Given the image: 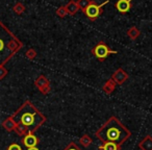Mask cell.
<instances>
[{
	"mask_svg": "<svg viewBox=\"0 0 152 150\" xmlns=\"http://www.w3.org/2000/svg\"><path fill=\"white\" fill-rule=\"evenodd\" d=\"M131 135V131L115 116L110 117L95 132L97 139L102 143L113 142L119 146H122Z\"/></svg>",
	"mask_w": 152,
	"mask_h": 150,
	"instance_id": "6da1fadb",
	"label": "cell"
},
{
	"mask_svg": "<svg viewBox=\"0 0 152 150\" xmlns=\"http://www.w3.org/2000/svg\"><path fill=\"white\" fill-rule=\"evenodd\" d=\"M12 117L16 123H21L27 127L28 133H34L47 120L45 115H43L29 100H26Z\"/></svg>",
	"mask_w": 152,
	"mask_h": 150,
	"instance_id": "7a4b0ae2",
	"label": "cell"
},
{
	"mask_svg": "<svg viewBox=\"0 0 152 150\" xmlns=\"http://www.w3.org/2000/svg\"><path fill=\"white\" fill-rule=\"evenodd\" d=\"M23 48V43L0 20V66H4Z\"/></svg>",
	"mask_w": 152,
	"mask_h": 150,
	"instance_id": "3957f363",
	"label": "cell"
},
{
	"mask_svg": "<svg viewBox=\"0 0 152 150\" xmlns=\"http://www.w3.org/2000/svg\"><path fill=\"white\" fill-rule=\"evenodd\" d=\"M118 51L112 50L104 42H99L93 49H92V54L96 57L99 61H103L110 54H117Z\"/></svg>",
	"mask_w": 152,
	"mask_h": 150,
	"instance_id": "277c9868",
	"label": "cell"
},
{
	"mask_svg": "<svg viewBox=\"0 0 152 150\" xmlns=\"http://www.w3.org/2000/svg\"><path fill=\"white\" fill-rule=\"evenodd\" d=\"M108 2H110L108 0H105L101 4H97L95 1L91 0V3H90L89 7L83 11V13H85V15L87 16L91 21H95V20H97L98 18H99V16L101 15L102 9L104 7V5H106Z\"/></svg>",
	"mask_w": 152,
	"mask_h": 150,
	"instance_id": "5b68a950",
	"label": "cell"
},
{
	"mask_svg": "<svg viewBox=\"0 0 152 150\" xmlns=\"http://www.w3.org/2000/svg\"><path fill=\"white\" fill-rule=\"evenodd\" d=\"M34 86L39 89V91L43 94V95H47L49 92L51 91V86L50 81L48 80L45 75H40L38 78L34 80Z\"/></svg>",
	"mask_w": 152,
	"mask_h": 150,
	"instance_id": "8992f818",
	"label": "cell"
},
{
	"mask_svg": "<svg viewBox=\"0 0 152 150\" xmlns=\"http://www.w3.org/2000/svg\"><path fill=\"white\" fill-rule=\"evenodd\" d=\"M128 78H129L128 73H126L122 68L117 69L116 71L114 72V74L112 75V79L116 83V85H119V86L123 85Z\"/></svg>",
	"mask_w": 152,
	"mask_h": 150,
	"instance_id": "52a82bcc",
	"label": "cell"
},
{
	"mask_svg": "<svg viewBox=\"0 0 152 150\" xmlns=\"http://www.w3.org/2000/svg\"><path fill=\"white\" fill-rule=\"evenodd\" d=\"M117 11L121 14H126L132 7V0H118L115 4Z\"/></svg>",
	"mask_w": 152,
	"mask_h": 150,
	"instance_id": "ba28073f",
	"label": "cell"
},
{
	"mask_svg": "<svg viewBox=\"0 0 152 150\" xmlns=\"http://www.w3.org/2000/svg\"><path fill=\"white\" fill-rule=\"evenodd\" d=\"M40 143L39 138H37L34 133H27L26 135H24L22 139V144L27 148H32L37 147V145Z\"/></svg>",
	"mask_w": 152,
	"mask_h": 150,
	"instance_id": "9c48e42d",
	"label": "cell"
},
{
	"mask_svg": "<svg viewBox=\"0 0 152 150\" xmlns=\"http://www.w3.org/2000/svg\"><path fill=\"white\" fill-rule=\"evenodd\" d=\"M139 148L141 150H152V137L147 135L139 143Z\"/></svg>",
	"mask_w": 152,
	"mask_h": 150,
	"instance_id": "30bf717a",
	"label": "cell"
},
{
	"mask_svg": "<svg viewBox=\"0 0 152 150\" xmlns=\"http://www.w3.org/2000/svg\"><path fill=\"white\" fill-rule=\"evenodd\" d=\"M65 7H66V10H67V12H68V15H70V16L75 15V14L77 13V12H78V10H79L78 5H77V2H76V1H74V0L69 1V2L65 5Z\"/></svg>",
	"mask_w": 152,
	"mask_h": 150,
	"instance_id": "8fae6325",
	"label": "cell"
},
{
	"mask_svg": "<svg viewBox=\"0 0 152 150\" xmlns=\"http://www.w3.org/2000/svg\"><path fill=\"white\" fill-rule=\"evenodd\" d=\"M16 125H17V123L15 122V120H14L12 116L7 117V118L2 122L3 128H4L5 130H7V131H13L14 129H15Z\"/></svg>",
	"mask_w": 152,
	"mask_h": 150,
	"instance_id": "7c38bea8",
	"label": "cell"
},
{
	"mask_svg": "<svg viewBox=\"0 0 152 150\" xmlns=\"http://www.w3.org/2000/svg\"><path fill=\"white\" fill-rule=\"evenodd\" d=\"M116 83H115L114 80H113L112 78H110L107 81H106L105 83L103 85V87H102V90H103V92L105 94H107V95H110V94H112L113 92L115 91V89H116Z\"/></svg>",
	"mask_w": 152,
	"mask_h": 150,
	"instance_id": "4fadbf2b",
	"label": "cell"
},
{
	"mask_svg": "<svg viewBox=\"0 0 152 150\" xmlns=\"http://www.w3.org/2000/svg\"><path fill=\"white\" fill-rule=\"evenodd\" d=\"M122 146H119L118 144L113 143V142H106L102 143V145L99 147L100 150H121Z\"/></svg>",
	"mask_w": 152,
	"mask_h": 150,
	"instance_id": "5bb4252c",
	"label": "cell"
},
{
	"mask_svg": "<svg viewBox=\"0 0 152 150\" xmlns=\"http://www.w3.org/2000/svg\"><path fill=\"white\" fill-rule=\"evenodd\" d=\"M127 36L130 40L134 41L141 36V31H140L139 28H137V26H131L128 30H127Z\"/></svg>",
	"mask_w": 152,
	"mask_h": 150,
	"instance_id": "9a60e30c",
	"label": "cell"
},
{
	"mask_svg": "<svg viewBox=\"0 0 152 150\" xmlns=\"http://www.w3.org/2000/svg\"><path fill=\"white\" fill-rule=\"evenodd\" d=\"M14 131H15L18 135H20V137H24V135H26L28 133V128L26 126H24L23 124H21V123H17Z\"/></svg>",
	"mask_w": 152,
	"mask_h": 150,
	"instance_id": "2e32d148",
	"label": "cell"
},
{
	"mask_svg": "<svg viewBox=\"0 0 152 150\" xmlns=\"http://www.w3.org/2000/svg\"><path fill=\"white\" fill-rule=\"evenodd\" d=\"M92 139L91 137H90L89 135H83V137L79 139V144H80L81 146H83V147H89L90 145L92 144Z\"/></svg>",
	"mask_w": 152,
	"mask_h": 150,
	"instance_id": "e0dca14e",
	"label": "cell"
},
{
	"mask_svg": "<svg viewBox=\"0 0 152 150\" xmlns=\"http://www.w3.org/2000/svg\"><path fill=\"white\" fill-rule=\"evenodd\" d=\"M13 11L15 12L17 15H22L25 12V5L21 2H17L13 7Z\"/></svg>",
	"mask_w": 152,
	"mask_h": 150,
	"instance_id": "ac0fdd59",
	"label": "cell"
},
{
	"mask_svg": "<svg viewBox=\"0 0 152 150\" xmlns=\"http://www.w3.org/2000/svg\"><path fill=\"white\" fill-rule=\"evenodd\" d=\"M76 2H77V5H78L79 9L83 12L89 7V4L91 3V0H78V1H76Z\"/></svg>",
	"mask_w": 152,
	"mask_h": 150,
	"instance_id": "d6986e66",
	"label": "cell"
},
{
	"mask_svg": "<svg viewBox=\"0 0 152 150\" xmlns=\"http://www.w3.org/2000/svg\"><path fill=\"white\" fill-rule=\"evenodd\" d=\"M55 14H56L59 18H65L66 16L68 15V12H67V10H66V7L64 5V7H58V9L56 10V12H55Z\"/></svg>",
	"mask_w": 152,
	"mask_h": 150,
	"instance_id": "ffe728a7",
	"label": "cell"
},
{
	"mask_svg": "<svg viewBox=\"0 0 152 150\" xmlns=\"http://www.w3.org/2000/svg\"><path fill=\"white\" fill-rule=\"evenodd\" d=\"M25 56L27 57L28 59L32 61V59H34L37 57V51L34 50V49H32V48L28 49V50L25 52Z\"/></svg>",
	"mask_w": 152,
	"mask_h": 150,
	"instance_id": "44dd1931",
	"label": "cell"
},
{
	"mask_svg": "<svg viewBox=\"0 0 152 150\" xmlns=\"http://www.w3.org/2000/svg\"><path fill=\"white\" fill-rule=\"evenodd\" d=\"M63 150H81L80 148L78 147V146L76 145L74 142H71V143L69 144V145L67 146V147H65Z\"/></svg>",
	"mask_w": 152,
	"mask_h": 150,
	"instance_id": "7402d4cb",
	"label": "cell"
},
{
	"mask_svg": "<svg viewBox=\"0 0 152 150\" xmlns=\"http://www.w3.org/2000/svg\"><path fill=\"white\" fill-rule=\"evenodd\" d=\"M9 71L4 66H0V79H3L7 75Z\"/></svg>",
	"mask_w": 152,
	"mask_h": 150,
	"instance_id": "603a6c76",
	"label": "cell"
},
{
	"mask_svg": "<svg viewBox=\"0 0 152 150\" xmlns=\"http://www.w3.org/2000/svg\"><path fill=\"white\" fill-rule=\"evenodd\" d=\"M7 150H22V148L20 147V145L16 143H13L7 147Z\"/></svg>",
	"mask_w": 152,
	"mask_h": 150,
	"instance_id": "cb8c5ba5",
	"label": "cell"
},
{
	"mask_svg": "<svg viewBox=\"0 0 152 150\" xmlns=\"http://www.w3.org/2000/svg\"><path fill=\"white\" fill-rule=\"evenodd\" d=\"M27 150H39V149L37 147H32V148H28Z\"/></svg>",
	"mask_w": 152,
	"mask_h": 150,
	"instance_id": "d4e9b609",
	"label": "cell"
}]
</instances>
